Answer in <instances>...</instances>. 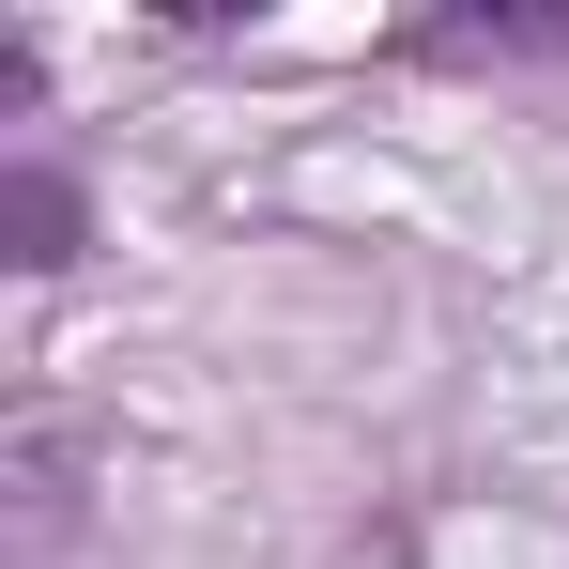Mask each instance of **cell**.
Segmentation results:
<instances>
[{
    "label": "cell",
    "mask_w": 569,
    "mask_h": 569,
    "mask_svg": "<svg viewBox=\"0 0 569 569\" xmlns=\"http://www.w3.org/2000/svg\"><path fill=\"white\" fill-rule=\"evenodd\" d=\"M0 231H16V262L47 278V262H78V186L62 170H0Z\"/></svg>",
    "instance_id": "obj_1"
}]
</instances>
